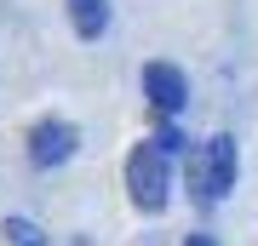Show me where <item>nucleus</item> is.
Wrapping results in <instances>:
<instances>
[{
  "mask_svg": "<svg viewBox=\"0 0 258 246\" xmlns=\"http://www.w3.org/2000/svg\"><path fill=\"white\" fill-rule=\"evenodd\" d=\"M230 189H235V137L212 132L207 143L189 149V195L195 206H218Z\"/></svg>",
  "mask_w": 258,
  "mask_h": 246,
  "instance_id": "obj_1",
  "label": "nucleus"
},
{
  "mask_svg": "<svg viewBox=\"0 0 258 246\" xmlns=\"http://www.w3.org/2000/svg\"><path fill=\"white\" fill-rule=\"evenodd\" d=\"M166 189H172V155H161L155 137H149V143H138L126 155V195H132L138 212H161Z\"/></svg>",
  "mask_w": 258,
  "mask_h": 246,
  "instance_id": "obj_2",
  "label": "nucleus"
},
{
  "mask_svg": "<svg viewBox=\"0 0 258 246\" xmlns=\"http://www.w3.org/2000/svg\"><path fill=\"white\" fill-rule=\"evenodd\" d=\"M75 149H81V126L75 120H40L35 132H29V160L40 166V172H52V166H63Z\"/></svg>",
  "mask_w": 258,
  "mask_h": 246,
  "instance_id": "obj_3",
  "label": "nucleus"
},
{
  "mask_svg": "<svg viewBox=\"0 0 258 246\" xmlns=\"http://www.w3.org/2000/svg\"><path fill=\"white\" fill-rule=\"evenodd\" d=\"M144 98H149V109H155L161 120H172V115L189 103V80H184V69H172V63H149V69H144Z\"/></svg>",
  "mask_w": 258,
  "mask_h": 246,
  "instance_id": "obj_4",
  "label": "nucleus"
},
{
  "mask_svg": "<svg viewBox=\"0 0 258 246\" xmlns=\"http://www.w3.org/2000/svg\"><path fill=\"white\" fill-rule=\"evenodd\" d=\"M69 23L81 40H98L109 29V0H69Z\"/></svg>",
  "mask_w": 258,
  "mask_h": 246,
  "instance_id": "obj_5",
  "label": "nucleus"
},
{
  "mask_svg": "<svg viewBox=\"0 0 258 246\" xmlns=\"http://www.w3.org/2000/svg\"><path fill=\"white\" fill-rule=\"evenodd\" d=\"M0 235H6V246H52L46 235H40V223H29V218H6Z\"/></svg>",
  "mask_w": 258,
  "mask_h": 246,
  "instance_id": "obj_6",
  "label": "nucleus"
},
{
  "mask_svg": "<svg viewBox=\"0 0 258 246\" xmlns=\"http://www.w3.org/2000/svg\"><path fill=\"white\" fill-rule=\"evenodd\" d=\"M155 149H161V155H184V132H178V126H161L155 132Z\"/></svg>",
  "mask_w": 258,
  "mask_h": 246,
  "instance_id": "obj_7",
  "label": "nucleus"
},
{
  "mask_svg": "<svg viewBox=\"0 0 258 246\" xmlns=\"http://www.w3.org/2000/svg\"><path fill=\"white\" fill-rule=\"evenodd\" d=\"M184 246H218V240H212V235H189Z\"/></svg>",
  "mask_w": 258,
  "mask_h": 246,
  "instance_id": "obj_8",
  "label": "nucleus"
}]
</instances>
